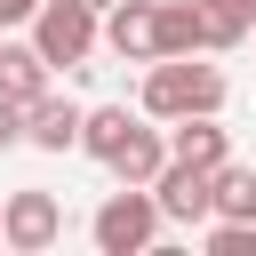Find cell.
I'll return each mask as SVG.
<instances>
[{
  "label": "cell",
  "mask_w": 256,
  "mask_h": 256,
  "mask_svg": "<svg viewBox=\"0 0 256 256\" xmlns=\"http://www.w3.org/2000/svg\"><path fill=\"white\" fill-rule=\"evenodd\" d=\"M224 96H232V80L216 72V64H200V56H152V72H144V88H136V112L144 120H184V112H224Z\"/></svg>",
  "instance_id": "cell-1"
},
{
  "label": "cell",
  "mask_w": 256,
  "mask_h": 256,
  "mask_svg": "<svg viewBox=\"0 0 256 256\" xmlns=\"http://www.w3.org/2000/svg\"><path fill=\"white\" fill-rule=\"evenodd\" d=\"M88 240H96L104 256H144V248L160 240V200H152V184H120V192L96 208Z\"/></svg>",
  "instance_id": "cell-2"
},
{
  "label": "cell",
  "mask_w": 256,
  "mask_h": 256,
  "mask_svg": "<svg viewBox=\"0 0 256 256\" xmlns=\"http://www.w3.org/2000/svg\"><path fill=\"white\" fill-rule=\"evenodd\" d=\"M32 48L56 64V72H80L104 40H96V8L88 0H40L32 8Z\"/></svg>",
  "instance_id": "cell-3"
},
{
  "label": "cell",
  "mask_w": 256,
  "mask_h": 256,
  "mask_svg": "<svg viewBox=\"0 0 256 256\" xmlns=\"http://www.w3.org/2000/svg\"><path fill=\"white\" fill-rule=\"evenodd\" d=\"M56 240H64V200H56V192L24 184V192H8V200H0V248L40 256V248H56Z\"/></svg>",
  "instance_id": "cell-4"
},
{
  "label": "cell",
  "mask_w": 256,
  "mask_h": 256,
  "mask_svg": "<svg viewBox=\"0 0 256 256\" xmlns=\"http://www.w3.org/2000/svg\"><path fill=\"white\" fill-rule=\"evenodd\" d=\"M96 40L120 56V64H152L160 56V0H112L96 16Z\"/></svg>",
  "instance_id": "cell-5"
},
{
  "label": "cell",
  "mask_w": 256,
  "mask_h": 256,
  "mask_svg": "<svg viewBox=\"0 0 256 256\" xmlns=\"http://www.w3.org/2000/svg\"><path fill=\"white\" fill-rule=\"evenodd\" d=\"M152 200H160V224H208L216 216V192H208V168H192V160H160V176H152Z\"/></svg>",
  "instance_id": "cell-6"
},
{
  "label": "cell",
  "mask_w": 256,
  "mask_h": 256,
  "mask_svg": "<svg viewBox=\"0 0 256 256\" xmlns=\"http://www.w3.org/2000/svg\"><path fill=\"white\" fill-rule=\"evenodd\" d=\"M168 152L192 160V168H224L232 160V128L216 112H184V120H168Z\"/></svg>",
  "instance_id": "cell-7"
},
{
  "label": "cell",
  "mask_w": 256,
  "mask_h": 256,
  "mask_svg": "<svg viewBox=\"0 0 256 256\" xmlns=\"http://www.w3.org/2000/svg\"><path fill=\"white\" fill-rule=\"evenodd\" d=\"M24 144H32V152H72V144H80V104L56 96V88H48L40 104H24Z\"/></svg>",
  "instance_id": "cell-8"
},
{
  "label": "cell",
  "mask_w": 256,
  "mask_h": 256,
  "mask_svg": "<svg viewBox=\"0 0 256 256\" xmlns=\"http://www.w3.org/2000/svg\"><path fill=\"white\" fill-rule=\"evenodd\" d=\"M160 160H168V128L136 112V128H128V144H120V152H112L104 168H112L120 184H152V176H160Z\"/></svg>",
  "instance_id": "cell-9"
},
{
  "label": "cell",
  "mask_w": 256,
  "mask_h": 256,
  "mask_svg": "<svg viewBox=\"0 0 256 256\" xmlns=\"http://www.w3.org/2000/svg\"><path fill=\"white\" fill-rule=\"evenodd\" d=\"M48 80H56V64H48L32 40H0V96L40 104V96H48Z\"/></svg>",
  "instance_id": "cell-10"
},
{
  "label": "cell",
  "mask_w": 256,
  "mask_h": 256,
  "mask_svg": "<svg viewBox=\"0 0 256 256\" xmlns=\"http://www.w3.org/2000/svg\"><path fill=\"white\" fill-rule=\"evenodd\" d=\"M128 128H136V112H128V104H96V112H80V144H72V152H88V160L104 168V160L128 144Z\"/></svg>",
  "instance_id": "cell-11"
},
{
  "label": "cell",
  "mask_w": 256,
  "mask_h": 256,
  "mask_svg": "<svg viewBox=\"0 0 256 256\" xmlns=\"http://www.w3.org/2000/svg\"><path fill=\"white\" fill-rule=\"evenodd\" d=\"M192 8H200L208 48H240V40L256 32V0H192Z\"/></svg>",
  "instance_id": "cell-12"
},
{
  "label": "cell",
  "mask_w": 256,
  "mask_h": 256,
  "mask_svg": "<svg viewBox=\"0 0 256 256\" xmlns=\"http://www.w3.org/2000/svg\"><path fill=\"white\" fill-rule=\"evenodd\" d=\"M208 192H216V216H240V224H256V168L224 160V168H208Z\"/></svg>",
  "instance_id": "cell-13"
},
{
  "label": "cell",
  "mask_w": 256,
  "mask_h": 256,
  "mask_svg": "<svg viewBox=\"0 0 256 256\" xmlns=\"http://www.w3.org/2000/svg\"><path fill=\"white\" fill-rule=\"evenodd\" d=\"M208 32H200V8L192 0H160V56H200Z\"/></svg>",
  "instance_id": "cell-14"
},
{
  "label": "cell",
  "mask_w": 256,
  "mask_h": 256,
  "mask_svg": "<svg viewBox=\"0 0 256 256\" xmlns=\"http://www.w3.org/2000/svg\"><path fill=\"white\" fill-rule=\"evenodd\" d=\"M16 144H24V104L0 96V152H16Z\"/></svg>",
  "instance_id": "cell-15"
},
{
  "label": "cell",
  "mask_w": 256,
  "mask_h": 256,
  "mask_svg": "<svg viewBox=\"0 0 256 256\" xmlns=\"http://www.w3.org/2000/svg\"><path fill=\"white\" fill-rule=\"evenodd\" d=\"M32 8H40V0H0V32H24V24H32Z\"/></svg>",
  "instance_id": "cell-16"
},
{
  "label": "cell",
  "mask_w": 256,
  "mask_h": 256,
  "mask_svg": "<svg viewBox=\"0 0 256 256\" xmlns=\"http://www.w3.org/2000/svg\"><path fill=\"white\" fill-rule=\"evenodd\" d=\"M88 8H96V16H104V8H112V0H88Z\"/></svg>",
  "instance_id": "cell-17"
}]
</instances>
